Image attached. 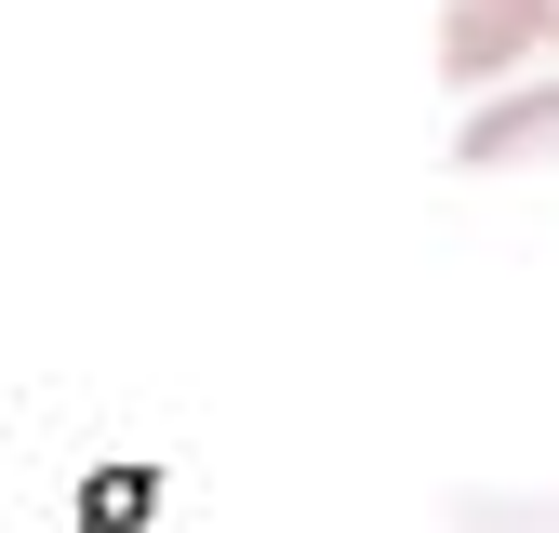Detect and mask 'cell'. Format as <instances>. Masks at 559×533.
<instances>
[{"label": "cell", "mask_w": 559, "mask_h": 533, "mask_svg": "<svg viewBox=\"0 0 559 533\" xmlns=\"http://www.w3.org/2000/svg\"><path fill=\"white\" fill-rule=\"evenodd\" d=\"M546 40H559V0H546Z\"/></svg>", "instance_id": "obj_3"}, {"label": "cell", "mask_w": 559, "mask_h": 533, "mask_svg": "<svg viewBox=\"0 0 559 533\" xmlns=\"http://www.w3.org/2000/svg\"><path fill=\"white\" fill-rule=\"evenodd\" d=\"M546 40V0H440V81H493Z\"/></svg>", "instance_id": "obj_1"}, {"label": "cell", "mask_w": 559, "mask_h": 533, "mask_svg": "<svg viewBox=\"0 0 559 533\" xmlns=\"http://www.w3.org/2000/svg\"><path fill=\"white\" fill-rule=\"evenodd\" d=\"M533 161H559V94H507L466 120V174H533Z\"/></svg>", "instance_id": "obj_2"}]
</instances>
